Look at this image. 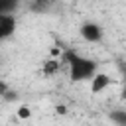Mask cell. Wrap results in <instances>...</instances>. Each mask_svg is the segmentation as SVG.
Listing matches in <instances>:
<instances>
[{
	"instance_id": "obj_4",
	"label": "cell",
	"mask_w": 126,
	"mask_h": 126,
	"mask_svg": "<svg viewBox=\"0 0 126 126\" xmlns=\"http://www.w3.org/2000/svg\"><path fill=\"white\" fill-rule=\"evenodd\" d=\"M89 81H91V93H93V94H98V93L106 91V89L112 85V79H110L106 73H98V71H96Z\"/></svg>"
},
{
	"instance_id": "obj_7",
	"label": "cell",
	"mask_w": 126,
	"mask_h": 126,
	"mask_svg": "<svg viewBox=\"0 0 126 126\" xmlns=\"http://www.w3.org/2000/svg\"><path fill=\"white\" fill-rule=\"evenodd\" d=\"M16 116H18L20 120H28V118H32V108H30V106H26V104H22V106H18Z\"/></svg>"
},
{
	"instance_id": "obj_3",
	"label": "cell",
	"mask_w": 126,
	"mask_h": 126,
	"mask_svg": "<svg viewBox=\"0 0 126 126\" xmlns=\"http://www.w3.org/2000/svg\"><path fill=\"white\" fill-rule=\"evenodd\" d=\"M16 28H18L16 16H12V14H2V12H0V41L12 37L14 32H16Z\"/></svg>"
},
{
	"instance_id": "obj_9",
	"label": "cell",
	"mask_w": 126,
	"mask_h": 126,
	"mask_svg": "<svg viewBox=\"0 0 126 126\" xmlns=\"http://www.w3.org/2000/svg\"><path fill=\"white\" fill-rule=\"evenodd\" d=\"M6 94H10V87H8L6 81L0 79V96H6Z\"/></svg>"
},
{
	"instance_id": "obj_5",
	"label": "cell",
	"mask_w": 126,
	"mask_h": 126,
	"mask_svg": "<svg viewBox=\"0 0 126 126\" xmlns=\"http://www.w3.org/2000/svg\"><path fill=\"white\" fill-rule=\"evenodd\" d=\"M59 69H61V61H57V59H47V61L41 65V73L47 75V77L59 73Z\"/></svg>"
},
{
	"instance_id": "obj_1",
	"label": "cell",
	"mask_w": 126,
	"mask_h": 126,
	"mask_svg": "<svg viewBox=\"0 0 126 126\" xmlns=\"http://www.w3.org/2000/svg\"><path fill=\"white\" fill-rule=\"evenodd\" d=\"M63 59L69 67V79L73 83H81V81H89L96 71H98V65L96 61L85 57V55H79L77 51L73 49H67L63 53Z\"/></svg>"
},
{
	"instance_id": "obj_11",
	"label": "cell",
	"mask_w": 126,
	"mask_h": 126,
	"mask_svg": "<svg viewBox=\"0 0 126 126\" xmlns=\"http://www.w3.org/2000/svg\"><path fill=\"white\" fill-rule=\"evenodd\" d=\"M122 98L126 100V85H124V89H122Z\"/></svg>"
},
{
	"instance_id": "obj_6",
	"label": "cell",
	"mask_w": 126,
	"mask_h": 126,
	"mask_svg": "<svg viewBox=\"0 0 126 126\" xmlns=\"http://www.w3.org/2000/svg\"><path fill=\"white\" fill-rule=\"evenodd\" d=\"M20 0H0V12L2 14H12L18 8Z\"/></svg>"
},
{
	"instance_id": "obj_8",
	"label": "cell",
	"mask_w": 126,
	"mask_h": 126,
	"mask_svg": "<svg viewBox=\"0 0 126 126\" xmlns=\"http://www.w3.org/2000/svg\"><path fill=\"white\" fill-rule=\"evenodd\" d=\"M110 120L116 124H126V110H114L110 112Z\"/></svg>"
},
{
	"instance_id": "obj_10",
	"label": "cell",
	"mask_w": 126,
	"mask_h": 126,
	"mask_svg": "<svg viewBox=\"0 0 126 126\" xmlns=\"http://www.w3.org/2000/svg\"><path fill=\"white\" fill-rule=\"evenodd\" d=\"M55 112H57V114H65V112H67V106H61V104H57V106H55Z\"/></svg>"
},
{
	"instance_id": "obj_2",
	"label": "cell",
	"mask_w": 126,
	"mask_h": 126,
	"mask_svg": "<svg viewBox=\"0 0 126 126\" xmlns=\"http://www.w3.org/2000/svg\"><path fill=\"white\" fill-rule=\"evenodd\" d=\"M79 33H81V37H83L85 41H89V43H98V41L102 39V35H104V30H102V26L96 24V22H85V24H81Z\"/></svg>"
}]
</instances>
